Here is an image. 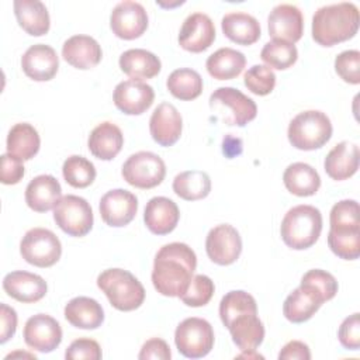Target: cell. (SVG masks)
<instances>
[{
    "label": "cell",
    "instance_id": "1",
    "mask_svg": "<svg viewBox=\"0 0 360 360\" xmlns=\"http://www.w3.org/2000/svg\"><path fill=\"white\" fill-rule=\"evenodd\" d=\"M195 267L197 256L188 245L181 242L163 245L153 262L155 290L165 297H180L187 290Z\"/></svg>",
    "mask_w": 360,
    "mask_h": 360
},
{
    "label": "cell",
    "instance_id": "2",
    "mask_svg": "<svg viewBox=\"0 0 360 360\" xmlns=\"http://www.w3.org/2000/svg\"><path fill=\"white\" fill-rule=\"evenodd\" d=\"M360 14L354 3L342 1L319 7L312 17V38L322 46L353 38L359 30Z\"/></svg>",
    "mask_w": 360,
    "mask_h": 360
},
{
    "label": "cell",
    "instance_id": "3",
    "mask_svg": "<svg viewBox=\"0 0 360 360\" xmlns=\"http://www.w3.org/2000/svg\"><path fill=\"white\" fill-rule=\"evenodd\" d=\"M322 231V214L314 205H295L290 208L280 226L283 242L295 250L311 248Z\"/></svg>",
    "mask_w": 360,
    "mask_h": 360
},
{
    "label": "cell",
    "instance_id": "4",
    "mask_svg": "<svg viewBox=\"0 0 360 360\" xmlns=\"http://www.w3.org/2000/svg\"><path fill=\"white\" fill-rule=\"evenodd\" d=\"M97 285L118 311H134L143 304L145 288L128 270L107 269L98 274Z\"/></svg>",
    "mask_w": 360,
    "mask_h": 360
},
{
    "label": "cell",
    "instance_id": "5",
    "mask_svg": "<svg viewBox=\"0 0 360 360\" xmlns=\"http://www.w3.org/2000/svg\"><path fill=\"white\" fill-rule=\"evenodd\" d=\"M290 143L301 150L322 148L332 136V122L319 110H307L297 114L288 125Z\"/></svg>",
    "mask_w": 360,
    "mask_h": 360
},
{
    "label": "cell",
    "instance_id": "6",
    "mask_svg": "<svg viewBox=\"0 0 360 360\" xmlns=\"http://www.w3.org/2000/svg\"><path fill=\"white\" fill-rule=\"evenodd\" d=\"M210 107L228 125L245 127L257 114L256 103L235 87H219L210 96Z\"/></svg>",
    "mask_w": 360,
    "mask_h": 360
},
{
    "label": "cell",
    "instance_id": "7",
    "mask_svg": "<svg viewBox=\"0 0 360 360\" xmlns=\"http://www.w3.org/2000/svg\"><path fill=\"white\" fill-rule=\"evenodd\" d=\"M174 343L184 357H204L214 346V329L211 323L202 318H186L176 328Z\"/></svg>",
    "mask_w": 360,
    "mask_h": 360
},
{
    "label": "cell",
    "instance_id": "8",
    "mask_svg": "<svg viewBox=\"0 0 360 360\" xmlns=\"http://www.w3.org/2000/svg\"><path fill=\"white\" fill-rule=\"evenodd\" d=\"M22 259L37 267L53 266L62 255L59 238L46 228H32L25 232L20 242Z\"/></svg>",
    "mask_w": 360,
    "mask_h": 360
},
{
    "label": "cell",
    "instance_id": "9",
    "mask_svg": "<svg viewBox=\"0 0 360 360\" xmlns=\"http://www.w3.org/2000/svg\"><path fill=\"white\" fill-rule=\"evenodd\" d=\"M124 180L136 188H153L159 186L166 176V165L163 159L148 150L131 155L122 165Z\"/></svg>",
    "mask_w": 360,
    "mask_h": 360
},
{
    "label": "cell",
    "instance_id": "10",
    "mask_svg": "<svg viewBox=\"0 0 360 360\" xmlns=\"http://www.w3.org/2000/svg\"><path fill=\"white\" fill-rule=\"evenodd\" d=\"M56 225L70 236H84L93 228V210L87 200L75 194L63 195L53 208Z\"/></svg>",
    "mask_w": 360,
    "mask_h": 360
},
{
    "label": "cell",
    "instance_id": "11",
    "mask_svg": "<svg viewBox=\"0 0 360 360\" xmlns=\"http://www.w3.org/2000/svg\"><path fill=\"white\" fill-rule=\"evenodd\" d=\"M110 27L118 38L135 39L148 28V13L138 1H120L111 11Z\"/></svg>",
    "mask_w": 360,
    "mask_h": 360
},
{
    "label": "cell",
    "instance_id": "12",
    "mask_svg": "<svg viewBox=\"0 0 360 360\" xmlns=\"http://www.w3.org/2000/svg\"><path fill=\"white\" fill-rule=\"evenodd\" d=\"M205 250L211 262L219 266L232 264L242 252L240 235L229 224L217 225L207 235Z\"/></svg>",
    "mask_w": 360,
    "mask_h": 360
},
{
    "label": "cell",
    "instance_id": "13",
    "mask_svg": "<svg viewBox=\"0 0 360 360\" xmlns=\"http://www.w3.org/2000/svg\"><path fill=\"white\" fill-rule=\"evenodd\" d=\"M22 336L27 346L31 349L49 353L60 345L62 328L55 318L46 314H37L27 319Z\"/></svg>",
    "mask_w": 360,
    "mask_h": 360
},
{
    "label": "cell",
    "instance_id": "14",
    "mask_svg": "<svg viewBox=\"0 0 360 360\" xmlns=\"http://www.w3.org/2000/svg\"><path fill=\"white\" fill-rule=\"evenodd\" d=\"M101 219L114 228L128 225L136 215L138 198L128 190L114 188L107 191L100 200Z\"/></svg>",
    "mask_w": 360,
    "mask_h": 360
},
{
    "label": "cell",
    "instance_id": "15",
    "mask_svg": "<svg viewBox=\"0 0 360 360\" xmlns=\"http://www.w3.org/2000/svg\"><path fill=\"white\" fill-rule=\"evenodd\" d=\"M267 27L270 37L274 39L294 44L302 37L304 17L297 6L283 3L270 11L267 17Z\"/></svg>",
    "mask_w": 360,
    "mask_h": 360
},
{
    "label": "cell",
    "instance_id": "16",
    "mask_svg": "<svg viewBox=\"0 0 360 360\" xmlns=\"http://www.w3.org/2000/svg\"><path fill=\"white\" fill-rule=\"evenodd\" d=\"M112 98L115 107L124 114L139 115L152 105L155 91L145 82L128 79L115 86Z\"/></svg>",
    "mask_w": 360,
    "mask_h": 360
},
{
    "label": "cell",
    "instance_id": "17",
    "mask_svg": "<svg viewBox=\"0 0 360 360\" xmlns=\"http://www.w3.org/2000/svg\"><path fill=\"white\" fill-rule=\"evenodd\" d=\"M215 39V25L204 13H193L184 21L179 32V44L188 52H202Z\"/></svg>",
    "mask_w": 360,
    "mask_h": 360
},
{
    "label": "cell",
    "instance_id": "18",
    "mask_svg": "<svg viewBox=\"0 0 360 360\" xmlns=\"http://www.w3.org/2000/svg\"><path fill=\"white\" fill-rule=\"evenodd\" d=\"M183 129V120L179 110L170 103H160L149 120V131L160 146L174 145Z\"/></svg>",
    "mask_w": 360,
    "mask_h": 360
},
{
    "label": "cell",
    "instance_id": "19",
    "mask_svg": "<svg viewBox=\"0 0 360 360\" xmlns=\"http://www.w3.org/2000/svg\"><path fill=\"white\" fill-rule=\"evenodd\" d=\"M21 68L30 79L35 82H48L58 72L59 58L52 46L34 44L22 53Z\"/></svg>",
    "mask_w": 360,
    "mask_h": 360
},
{
    "label": "cell",
    "instance_id": "20",
    "mask_svg": "<svg viewBox=\"0 0 360 360\" xmlns=\"http://www.w3.org/2000/svg\"><path fill=\"white\" fill-rule=\"evenodd\" d=\"M3 288L8 297L20 302L31 304L45 297L48 285L38 274L25 270H15L4 276Z\"/></svg>",
    "mask_w": 360,
    "mask_h": 360
},
{
    "label": "cell",
    "instance_id": "21",
    "mask_svg": "<svg viewBox=\"0 0 360 360\" xmlns=\"http://www.w3.org/2000/svg\"><path fill=\"white\" fill-rule=\"evenodd\" d=\"M180 219L177 204L167 197H153L146 202L143 221L146 228L155 235L170 233Z\"/></svg>",
    "mask_w": 360,
    "mask_h": 360
},
{
    "label": "cell",
    "instance_id": "22",
    "mask_svg": "<svg viewBox=\"0 0 360 360\" xmlns=\"http://www.w3.org/2000/svg\"><path fill=\"white\" fill-rule=\"evenodd\" d=\"M62 56L73 68L84 70L98 65L103 51L93 37L77 34L63 42Z\"/></svg>",
    "mask_w": 360,
    "mask_h": 360
},
{
    "label": "cell",
    "instance_id": "23",
    "mask_svg": "<svg viewBox=\"0 0 360 360\" xmlns=\"http://www.w3.org/2000/svg\"><path fill=\"white\" fill-rule=\"evenodd\" d=\"M359 146L353 142L343 141L335 145L325 158L323 167L326 174L333 180H346L359 169Z\"/></svg>",
    "mask_w": 360,
    "mask_h": 360
},
{
    "label": "cell",
    "instance_id": "24",
    "mask_svg": "<svg viewBox=\"0 0 360 360\" xmlns=\"http://www.w3.org/2000/svg\"><path fill=\"white\" fill-rule=\"evenodd\" d=\"M60 198V184L51 174H39L34 177L25 188V202L35 212H46L55 208Z\"/></svg>",
    "mask_w": 360,
    "mask_h": 360
},
{
    "label": "cell",
    "instance_id": "25",
    "mask_svg": "<svg viewBox=\"0 0 360 360\" xmlns=\"http://www.w3.org/2000/svg\"><path fill=\"white\" fill-rule=\"evenodd\" d=\"M228 330L242 352H255L263 342L264 326L257 312H243L232 319Z\"/></svg>",
    "mask_w": 360,
    "mask_h": 360
},
{
    "label": "cell",
    "instance_id": "26",
    "mask_svg": "<svg viewBox=\"0 0 360 360\" xmlns=\"http://www.w3.org/2000/svg\"><path fill=\"white\" fill-rule=\"evenodd\" d=\"M124 145V135L121 129L110 122L104 121L98 124L89 135L87 146L93 156L101 160L114 159Z\"/></svg>",
    "mask_w": 360,
    "mask_h": 360
},
{
    "label": "cell",
    "instance_id": "27",
    "mask_svg": "<svg viewBox=\"0 0 360 360\" xmlns=\"http://www.w3.org/2000/svg\"><path fill=\"white\" fill-rule=\"evenodd\" d=\"M221 28L224 35L239 45L255 44L262 34L259 21L243 11H232L222 17Z\"/></svg>",
    "mask_w": 360,
    "mask_h": 360
},
{
    "label": "cell",
    "instance_id": "28",
    "mask_svg": "<svg viewBox=\"0 0 360 360\" xmlns=\"http://www.w3.org/2000/svg\"><path fill=\"white\" fill-rule=\"evenodd\" d=\"M118 63L127 76L141 82L155 77L162 69L160 59L155 53L142 48H134L122 52Z\"/></svg>",
    "mask_w": 360,
    "mask_h": 360
},
{
    "label": "cell",
    "instance_id": "29",
    "mask_svg": "<svg viewBox=\"0 0 360 360\" xmlns=\"http://www.w3.org/2000/svg\"><path fill=\"white\" fill-rule=\"evenodd\" d=\"M14 14L20 27L30 35L41 37L49 31L51 20L46 6L39 0H15Z\"/></svg>",
    "mask_w": 360,
    "mask_h": 360
},
{
    "label": "cell",
    "instance_id": "30",
    "mask_svg": "<svg viewBox=\"0 0 360 360\" xmlns=\"http://www.w3.org/2000/svg\"><path fill=\"white\" fill-rule=\"evenodd\" d=\"M66 321L79 329H97L104 321L101 304L90 297H75L65 305Z\"/></svg>",
    "mask_w": 360,
    "mask_h": 360
},
{
    "label": "cell",
    "instance_id": "31",
    "mask_svg": "<svg viewBox=\"0 0 360 360\" xmlns=\"http://www.w3.org/2000/svg\"><path fill=\"white\" fill-rule=\"evenodd\" d=\"M283 181L285 188L298 197L314 195L321 187V177L318 172L304 162L288 165L283 173Z\"/></svg>",
    "mask_w": 360,
    "mask_h": 360
},
{
    "label": "cell",
    "instance_id": "32",
    "mask_svg": "<svg viewBox=\"0 0 360 360\" xmlns=\"http://www.w3.org/2000/svg\"><path fill=\"white\" fill-rule=\"evenodd\" d=\"M246 65V58L240 51L225 46L211 53L205 62L208 73L217 80H231L238 77Z\"/></svg>",
    "mask_w": 360,
    "mask_h": 360
},
{
    "label": "cell",
    "instance_id": "33",
    "mask_svg": "<svg viewBox=\"0 0 360 360\" xmlns=\"http://www.w3.org/2000/svg\"><path fill=\"white\" fill-rule=\"evenodd\" d=\"M41 146V139L38 131L28 122H18L8 131L7 135V153L21 159H32Z\"/></svg>",
    "mask_w": 360,
    "mask_h": 360
},
{
    "label": "cell",
    "instance_id": "34",
    "mask_svg": "<svg viewBox=\"0 0 360 360\" xmlns=\"http://www.w3.org/2000/svg\"><path fill=\"white\" fill-rule=\"evenodd\" d=\"M322 301L308 288L300 285L287 295L283 304L284 316L292 323H301L314 316Z\"/></svg>",
    "mask_w": 360,
    "mask_h": 360
},
{
    "label": "cell",
    "instance_id": "35",
    "mask_svg": "<svg viewBox=\"0 0 360 360\" xmlns=\"http://www.w3.org/2000/svg\"><path fill=\"white\" fill-rule=\"evenodd\" d=\"M330 250L340 259L354 260L360 256V225L330 226L328 233Z\"/></svg>",
    "mask_w": 360,
    "mask_h": 360
},
{
    "label": "cell",
    "instance_id": "36",
    "mask_svg": "<svg viewBox=\"0 0 360 360\" xmlns=\"http://www.w3.org/2000/svg\"><path fill=\"white\" fill-rule=\"evenodd\" d=\"M173 191L186 201L201 200L211 191V179L202 170H186L174 177Z\"/></svg>",
    "mask_w": 360,
    "mask_h": 360
},
{
    "label": "cell",
    "instance_id": "37",
    "mask_svg": "<svg viewBox=\"0 0 360 360\" xmlns=\"http://www.w3.org/2000/svg\"><path fill=\"white\" fill-rule=\"evenodd\" d=\"M167 90L179 100H194L202 91V77L190 68H180L173 70L166 80Z\"/></svg>",
    "mask_w": 360,
    "mask_h": 360
},
{
    "label": "cell",
    "instance_id": "38",
    "mask_svg": "<svg viewBox=\"0 0 360 360\" xmlns=\"http://www.w3.org/2000/svg\"><path fill=\"white\" fill-rule=\"evenodd\" d=\"M243 312H257V304L253 295L243 290H232L226 292L219 302V318L225 328L233 318Z\"/></svg>",
    "mask_w": 360,
    "mask_h": 360
},
{
    "label": "cell",
    "instance_id": "39",
    "mask_svg": "<svg viewBox=\"0 0 360 360\" xmlns=\"http://www.w3.org/2000/svg\"><path fill=\"white\" fill-rule=\"evenodd\" d=\"M260 58L270 69L273 68L278 70H285L297 62L298 51L294 44L273 39L264 44L260 52Z\"/></svg>",
    "mask_w": 360,
    "mask_h": 360
},
{
    "label": "cell",
    "instance_id": "40",
    "mask_svg": "<svg viewBox=\"0 0 360 360\" xmlns=\"http://www.w3.org/2000/svg\"><path fill=\"white\" fill-rule=\"evenodd\" d=\"M62 174L69 186L75 188H84L94 181L97 173L94 165L89 159L72 155L63 162Z\"/></svg>",
    "mask_w": 360,
    "mask_h": 360
},
{
    "label": "cell",
    "instance_id": "41",
    "mask_svg": "<svg viewBox=\"0 0 360 360\" xmlns=\"http://www.w3.org/2000/svg\"><path fill=\"white\" fill-rule=\"evenodd\" d=\"M300 285H302V287L308 288L311 292H314L322 301V304L332 300L338 292L336 278L330 273L321 270V269L308 270L302 276Z\"/></svg>",
    "mask_w": 360,
    "mask_h": 360
},
{
    "label": "cell",
    "instance_id": "42",
    "mask_svg": "<svg viewBox=\"0 0 360 360\" xmlns=\"http://www.w3.org/2000/svg\"><path fill=\"white\" fill-rule=\"evenodd\" d=\"M215 291L214 281L205 274L193 276L187 290L179 297L188 307H204L210 302Z\"/></svg>",
    "mask_w": 360,
    "mask_h": 360
},
{
    "label": "cell",
    "instance_id": "43",
    "mask_svg": "<svg viewBox=\"0 0 360 360\" xmlns=\"http://www.w3.org/2000/svg\"><path fill=\"white\" fill-rule=\"evenodd\" d=\"M243 83L253 94L267 96L276 86V75L266 65H253L246 70Z\"/></svg>",
    "mask_w": 360,
    "mask_h": 360
},
{
    "label": "cell",
    "instance_id": "44",
    "mask_svg": "<svg viewBox=\"0 0 360 360\" xmlns=\"http://www.w3.org/2000/svg\"><path fill=\"white\" fill-rule=\"evenodd\" d=\"M335 70L340 79L350 84L360 83V52L347 49L335 58Z\"/></svg>",
    "mask_w": 360,
    "mask_h": 360
},
{
    "label": "cell",
    "instance_id": "45",
    "mask_svg": "<svg viewBox=\"0 0 360 360\" xmlns=\"http://www.w3.org/2000/svg\"><path fill=\"white\" fill-rule=\"evenodd\" d=\"M329 224L330 226L360 225L359 202L356 200H342L336 202L330 210Z\"/></svg>",
    "mask_w": 360,
    "mask_h": 360
},
{
    "label": "cell",
    "instance_id": "46",
    "mask_svg": "<svg viewBox=\"0 0 360 360\" xmlns=\"http://www.w3.org/2000/svg\"><path fill=\"white\" fill-rule=\"evenodd\" d=\"M339 342L349 350H359L360 347V314L354 312L345 318L338 330Z\"/></svg>",
    "mask_w": 360,
    "mask_h": 360
},
{
    "label": "cell",
    "instance_id": "47",
    "mask_svg": "<svg viewBox=\"0 0 360 360\" xmlns=\"http://www.w3.org/2000/svg\"><path fill=\"white\" fill-rule=\"evenodd\" d=\"M65 357L68 360H100L101 349L100 345L89 338H80L73 340L65 352Z\"/></svg>",
    "mask_w": 360,
    "mask_h": 360
},
{
    "label": "cell",
    "instance_id": "48",
    "mask_svg": "<svg viewBox=\"0 0 360 360\" xmlns=\"http://www.w3.org/2000/svg\"><path fill=\"white\" fill-rule=\"evenodd\" d=\"M24 165L22 160L10 155H1V169H0V181L3 184H17L24 177Z\"/></svg>",
    "mask_w": 360,
    "mask_h": 360
},
{
    "label": "cell",
    "instance_id": "49",
    "mask_svg": "<svg viewBox=\"0 0 360 360\" xmlns=\"http://www.w3.org/2000/svg\"><path fill=\"white\" fill-rule=\"evenodd\" d=\"M172 357L170 353V347L169 345L159 338H152L149 340H146L142 347L141 352L138 354L139 360H149V359H158V360H169Z\"/></svg>",
    "mask_w": 360,
    "mask_h": 360
},
{
    "label": "cell",
    "instance_id": "50",
    "mask_svg": "<svg viewBox=\"0 0 360 360\" xmlns=\"http://www.w3.org/2000/svg\"><path fill=\"white\" fill-rule=\"evenodd\" d=\"M0 343H6L17 329V312L7 304H0Z\"/></svg>",
    "mask_w": 360,
    "mask_h": 360
},
{
    "label": "cell",
    "instance_id": "51",
    "mask_svg": "<svg viewBox=\"0 0 360 360\" xmlns=\"http://www.w3.org/2000/svg\"><path fill=\"white\" fill-rule=\"evenodd\" d=\"M280 360H309L311 352L308 345L301 340H291L283 346L278 353Z\"/></svg>",
    "mask_w": 360,
    "mask_h": 360
},
{
    "label": "cell",
    "instance_id": "52",
    "mask_svg": "<svg viewBox=\"0 0 360 360\" xmlns=\"http://www.w3.org/2000/svg\"><path fill=\"white\" fill-rule=\"evenodd\" d=\"M235 145H242V141L239 138H235V136H231V135H226L224 138V142H222V150L224 153L231 159L236 155H239L242 152L240 148H235Z\"/></svg>",
    "mask_w": 360,
    "mask_h": 360
}]
</instances>
